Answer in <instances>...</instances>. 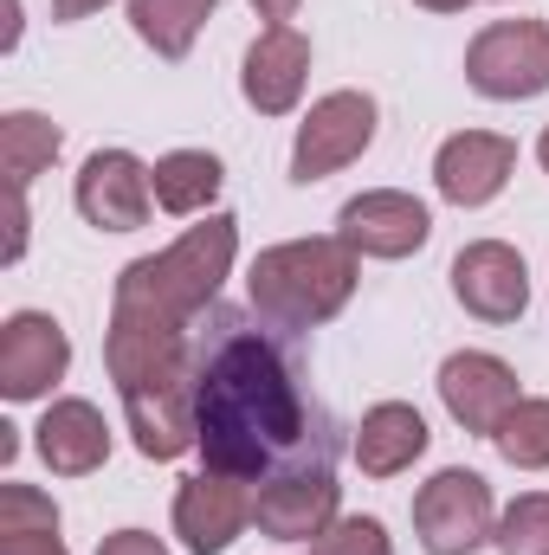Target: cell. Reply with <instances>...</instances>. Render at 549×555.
<instances>
[{"label": "cell", "instance_id": "30", "mask_svg": "<svg viewBox=\"0 0 549 555\" xmlns=\"http://www.w3.org/2000/svg\"><path fill=\"white\" fill-rule=\"evenodd\" d=\"M253 7H259L266 26H291V13H297V0H253Z\"/></svg>", "mask_w": 549, "mask_h": 555}, {"label": "cell", "instance_id": "23", "mask_svg": "<svg viewBox=\"0 0 549 555\" xmlns=\"http://www.w3.org/2000/svg\"><path fill=\"white\" fill-rule=\"evenodd\" d=\"M498 555H549V491H524L498 517Z\"/></svg>", "mask_w": 549, "mask_h": 555}, {"label": "cell", "instance_id": "22", "mask_svg": "<svg viewBox=\"0 0 549 555\" xmlns=\"http://www.w3.org/2000/svg\"><path fill=\"white\" fill-rule=\"evenodd\" d=\"M491 446L518 465V472H549V401H518L511 414H505V426L491 433Z\"/></svg>", "mask_w": 549, "mask_h": 555}, {"label": "cell", "instance_id": "7", "mask_svg": "<svg viewBox=\"0 0 549 555\" xmlns=\"http://www.w3.org/2000/svg\"><path fill=\"white\" fill-rule=\"evenodd\" d=\"M375 142V98L369 91H330L310 104V117L297 124L291 142V181H323L336 168H349L362 149Z\"/></svg>", "mask_w": 549, "mask_h": 555}, {"label": "cell", "instance_id": "25", "mask_svg": "<svg viewBox=\"0 0 549 555\" xmlns=\"http://www.w3.org/2000/svg\"><path fill=\"white\" fill-rule=\"evenodd\" d=\"M310 555H395V543H388L382 517H336Z\"/></svg>", "mask_w": 549, "mask_h": 555}, {"label": "cell", "instance_id": "12", "mask_svg": "<svg viewBox=\"0 0 549 555\" xmlns=\"http://www.w3.org/2000/svg\"><path fill=\"white\" fill-rule=\"evenodd\" d=\"M439 401H446V414L459 420L465 433L491 439V433L505 426V414H511L524 395H518L511 362H498L491 349H459V356L439 362Z\"/></svg>", "mask_w": 549, "mask_h": 555}, {"label": "cell", "instance_id": "2", "mask_svg": "<svg viewBox=\"0 0 549 555\" xmlns=\"http://www.w3.org/2000/svg\"><path fill=\"white\" fill-rule=\"evenodd\" d=\"M104 362H111V382H117V401H124L142 459L194 452V323L111 310Z\"/></svg>", "mask_w": 549, "mask_h": 555}, {"label": "cell", "instance_id": "28", "mask_svg": "<svg viewBox=\"0 0 549 555\" xmlns=\"http://www.w3.org/2000/svg\"><path fill=\"white\" fill-rule=\"evenodd\" d=\"M7 266H20V253H26V227H33V214H26V188H13V214H7Z\"/></svg>", "mask_w": 549, "mask_h": 555}, {"label": "cell", "instance_id": "26", "mask_svg": "<svg viewBox=\"0 0 549 555\" xmlns=\"http://www.w3.org/2000/svg\"><path fill=\"white\" fill-rule=\"evenodd\" d=\"M0 555H72L59 543V530H33V537H0Z\"/></svg>", "mask_w": 549, "mask_h": 555}, {"label": "cell", "instance_id": "9", "mask_svg": "<svg viewBox=\"0 0 549 555\" xmlns=\"http://www.w3.org/2000/svg\"><path fill=\"white\" fill-rule=\"evenodd\" d=\"M72 194L98 233H137V227H149V207H155V168L137 162L130 149H98L78 168Z\"/></svg>", "mask_w": 549, "mask_h": 555}, {"label": "cell", "instance_id": "24", "mask_svg": "<svg viewBox=\"0 0 549 555\" xmlns=\"http://www.w3.org/2000/svg\"><path fill=\"white\" fill-rule=\"evenodd\" d=\"M33 530H59V504L33 485H0V537H33Z\"/></svg>", "mask_w": 549, "mask_h": 555}, {"label": "cell", "instance_id": "10", "mask_svg": "<svg viewBox=\"0 0 549 555\" xmlns=\"http://www.w3.org/2000/svg\"><path fill=\"white\" fill-rule=\"evenodd\" d=\"M72 369V336L59 317L46 310H13L0 323V395L7 401H39L46 388H59Z\"/></svg>", "mask_w": 549, "mask_h": 555}, {"label": "cell", "instance_id": "17", "mask_svg": "<svg viewBox=\"0 0 549 555\" xmlns=\"http://www.w3.org/2000/svg\"><path fill=\"white\" fill-rule=\"evenodd\" d=\"M33 446L59 478H85V472H98L111 459V426L91 401H52L33 426Z\"/></svg>", "mask_w": 549, "mask_h": 555}, {"label": "cell", "instance_id": "32", "mask_svg": "<svg viewBox=\"0 0 549 555\" xmlns=\"http://www.w3.org/2000/svg\"><path fill=\"white\" fill-rule=\"evenodd\" d=\"M537 162H544V168H549V130H544V137H537Z\"/></svg>", "mask_w": 549, "mask_h": 555}, {"label": "cell", "instance_id": "13", "mask_svg": "<svg viewBox=\"0 0 549 555\" xmlns=\"http://www.w3.org/2000/svg\"><path fill=\"white\" fill-rule=\"evenodd\" d=\"M246 524H253V498H246L240 478H227V472L181 478V491H175V537L188 543V555H227Z\"/></svg>", "mask_w": 549, "mask_h": 555}, {"label": "cell", "instance_id": "20", "mask_svg": "<svg viewBox=\"0 0 549 555\" xmlns=\"http://www.w3.org/2000/svg\"><path fill=\"white\" fill-rule=\"evenodd\" d=\"M214 7L220 0H130V26L155 59H188V46L201 39Z\"/></svg>", "mask_w": 549, "mask_h": 555}, {"label": "cell", "instance_id": "1", "mask_svg": "<svg viewBox=\"0 0 549 555\" xmlns=\"http://www.w3.org/2000/svg\"><path fill=\"white\" fill-rule=\"evenodd\" d=\"M194 446L240 485L336 472V426L291 330L233 304L194 317Z\"/></svg>", "mask_w": 549, "mask_h": 555}, {"label": "cell", "instance_id": "18", "mask_svg": "<svg viewBox=\"0 0 549 555\" xmlns=\"http://www.w3.org/2000/svg\"><path fill=\"white\" fill-rule=\"evenodd\" d=\"M420 452H426V420H420V408H408V401H382V408H369L362 426H356V465H362L369 478L408 472Z\"/></svg>", "mask_w": 549, "mask_h": 555}, {"label": "cell", "instance_id": "3", "mask_svg": "<svg viewBox=\"0 0 549 555\" xmlns=\"http://www.w3.org/2000/svg\"><path fill=\"white\" fill-rule=\"evenodd\" d=\"M233 253H240V220L233 214H207L168 253L124 266L111 310H137V317H162V323H194V317L214 310L220 284L233 272Z\"/></svg>", "mask_w": 549, "mask_h": 555}, {"label": "cell", "instance_id": "14", "mask_svg": "<svg viewBox=\"0 0 549 555\" xmlns=\"http://www.w3.org/2000/svg\"><path fill=\"white\" fill-rule=\"evenodd\" d=\"M511 168H518V142L511 137H498V130H459V137L439 142V155H433V188L452 207H485V201L505 194Z\"/></svg>", "mask_w": 549, "mask_h": 555}, {"label": "cell", "instance_id": "27", "mask_svg": "<svg viewBox=\"0 0 549 555\" xmlns=\"http://www.w3.org/2000/svg\"><path fill=\"white\" fill-rule=\"evenodd\" d=\"M98 555H168V550H162L149 530H117V537H104V543H98Z\"/></svg>", "mask_w": 549, "mask_h": 555}, {"label": "cell", "instance_id": "29", "mask_svg": "<svg viewBox=\"0 0 549 555\" xmlns=\"http://www.w3.org/2000/svg\"><path fill=\"white\" fill-rule=\"evenodd\" d=\"M98 7H111V0H52V20L72 26V20H85V13H98Z\"/></svg>", "mask_w": 549, "mask_h": 555}, {"label": "cell", "instance_id": "19", "mask_svg": "<svg viewBox=\"0 0 549 555\" xmlns=\"http://www.w3.org/2000/svg\"><path fill=\"white\" fill-rule=\"evenodd\" d=\"M220 188H227V168L207 149H168L155 162V207L168 214H207Z\"/></svg>", "mask_w": 549, "mask_h": 555}, {"label": "cell", "instance_id": "11", "mask_svg": "<svg viewBox=\"0 0 549 555\" xmlns=\"http://www.w3.org/2000/svg\"><path fill=\"white\" fill-rule=\"evenodd\" d=\"M452 297L478 317V323H518L531 310V272L524 253L505 240H472L452 259Z\"/></svg>", "mask_w": 549, "mask_h": 555}, {"label": "cell", "instance_id": "8", "mask_svg": "<svg viewBox=\"0 0 549 555\" xmlns=\"http://www.w3.org/2000/svg\"><path fill=\"white\" fill-rule=\"evenodd\" d=\"M336 240L356 259H408L433 240V214H426V201H413L401 188H369V194L343 201Z\"/></svg>", "mask_w": 549, "mask_h": 555}, {"label": "cell", "instance_id": "31", "mask_svg": "<svg viewBox=\"0 0 549 555\" xmlns=\"http://www.w3.org/2000/svg\"><path fill=\"white\" fill-rule=\"evenodd\" d=\"M413 7H426V13H465L472 0H413Z\"/></svg>", "mask_w": 549, "mask_h": 555}, {"label": "cell", "instance_id": "15", "mask_svg": "<svg viewBox=\"0 0 549 555\" xmlns=\"http://www.w3.org/2000/svg\"><path fill=\"white\" fill-rule=\"evenodd\" d=\"M310 85V39L297 26H266L253 46H246V65H240V91L259 117H291L297 98Z\"/></svg>", "mask_w": 549, "mask_h": 555}, {"label": "cell", "instance_id": "21", "mask_svg": "<svg viewBox=\"0 0 549 555\" xmlns=\"http://www.w3.org/2000/svg\"><path fill=\"white\" fill-rule=\"evenodd\" d=\"M59 155V124L39 111H7L0 117V168L7 188H33V175H46Z\"/></svg>", "mask_w": 549, "mask_h": 555}, {"label": "cell", "instance_id": "16", "mask_svg": "<svg viewBox=\"0 0 549 555\" xmlns=\"http://www.w3.org/2000/svg\"><path fill=\"white\" fill-rule=\"evenodd\" d=\"M336 472H304V478H278V485H259L253 498V524L278 537V543H317L330 524H336Z\"/></svg>", "mask_w": 549, "mask_h": 555}, {"label": "cell", "instance_id": "4", "mask_svg": "<svg viewBox=\"0 0 549 555\" xmlns=\"http://www.w3.org/2000/svg\"><path fill=\"white\" fill-rule=\"evenodd\" d=\"M356 266H362V259H356L336 233H330V240H284V246H266V253L253 259L246 297H253V310H259L266 323L304 336V330L330 323V317L349 304Z\"/></svg>", "mask_w": 549, "mask_h": 555}, {"label": "cell", "instance_id": "5", "mask_svg": "<svg viewBox=\"0 0 549 555\" xmlns=\"http://www.w3.org/2000/svg\"><path fill=\"white\" fill-rule=\"evenodd\" d=\"M413 537L426 555H472L498 537V511H491V485L465 465L433 472L413 491Z\"/></svg>", "mask_w": 549, "mask_h": 555}, {"label": "cell", "instance_id": "6", "mask_svg": "<svg viewBox=\"0 0 549 555\" xmlns=\"http://www.w3.org/2000/svg\"><path fill=\"white\" fill-rule=\"evenodd\" d=\"M465 85L491 104H524L549 91V26L544 20H491L465 46Z\"/></svg>", "mask_w": 549, "mask_h": 555}]
</instances>
